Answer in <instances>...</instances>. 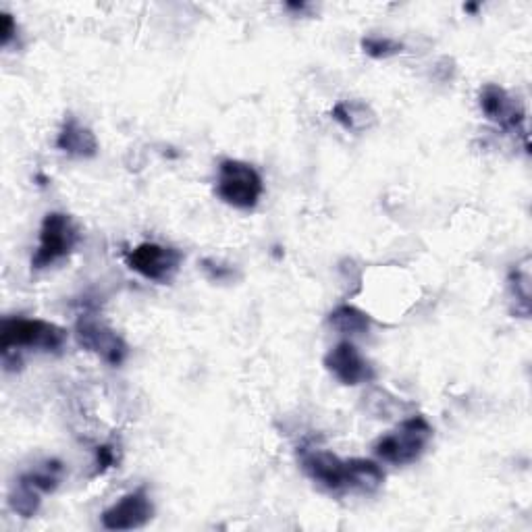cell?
Wrapping results in <instances>:
<instances>
[{
	"label": "cell",
	"instance_id": "6da1fadb",
	"mask_svg": "<svg viewBox=\"0 0 532 532\" xmlns=\"http://www.w3.org/2000/svg\"><path fill=\"white\" fill-rule=\"evenodd\" d=\"M67 341V331L55 323L42 321V318H5L0 329V352H3V364L11 370L13 360L21 364L19 350H38V352H61Z\"/></svg>",
	"mask_w": 532,
	"mask_h": 532
},
{
	"label": "cell",
	"instance_id": "7a4b0ae2",
	"mask_svg": "<svg viewBox=\"0 0 532 532\" xmlns=\"http://www.w3.org/2000/svg\"><path fill=\"white\" fill-rule=\"evenodd\" d=\"M433 439V427L424 416H412L399 424L397 429L389 431L387 435L379 437L372 445L377 458L393 464V466H406L416 460L427 451L429 443Z\"/></svg>",
	"mask_w": 532,
	"mask_h": 532
},
{
	"label": "cell",
	"instance_id": "3957f363",
	"mask_svg": "<svg viewBox=\"0 0 532 532\" xmlns=\"http://www.w3.org/2000/svg\"><path fill=\"white\" fill-rule=\"evenodd\" d=\"M217 194L225 204L237 210H252L264 194V181L252 165L227 158L219 167Z\"/></svg>",
	"mask_w": 532,
	"mask_h": 532
},
{
	"label": "cell",
	"instance_id": "277c9868",
	"mask_svg": "<svg viewBox=\"0 0 532 532\" xmlns=\"http://www.w3.org/2000/svg\"><path fill=\"white\" fill-rule=\"evenodd\" d=\"M79 244V229L65 212H48L40 227V242L32 258L36 271L65 260Z\"/></svg>",
	"mask_w": 532,
	"mask_h": 532
},
{
	"label": "cell",
	"instance_id": "5b68a950",
	"mask_svg": "<svg viewBox=\"0 0 532 532\" xmlns=\"http://www.w3.org/2000/svg\"><path fill=\"white\" fill-rule=\"evenodd\" d=\"M77 343L111 366H121L129 354L123 337L94 314H82L75 323Z\"/></svg>",
	"mask_w": 532,
	"mask_h": 532
},
{
	"label": "cell",
	"instance_id": "8992f818",
	"mask_svg": "<svg viewBox=\"0 0 532 532\" xmlns=\"http://www.w3.org/2000/svg\"><path fill=\"white\" fill-rule=\"evenodd\" d=\"M125 260L133 273L142 275L148 281L165 285L171 283L179 273L183 254L171 246L144 242L133 248Z\"/></svg>",
	"mask_w": 532,
	"mask_h": 532
},
{
	"label": "cell",
	"instance_id": "52a82bcc",
	"mask_svg": "<svg viewBox=\"0 0 532 532\" xmlns=\"http://www.w3.org/2000/svg\"><path fill=\"white\" fill-rule=\"evenodd\" d=\"M300 464L310 481L325 491H352L350 460H341L327 449H302Z\"/></svg>",
	"mask_w": 532,
	"mask_h": 532
},
{
	"label": "cell",
	"instance_id": "ba28073f",
	"mask_svg": "<svg viewBox=\"0 0 532 532\" xmlns=\"http://www.w3.org/2000/svg\"><path fill=\"white\" fill-rule=\"evenodd\" d=\"M481 111L489 121L499 125L503 131H510L514 136H522L528 148V133H526V111L518 98H514L508 90H503L497 84H487L478 96Z\"/></svg>",
	"mask_w": 532,
	"mask_h": 532
},
{
	"label": "cell",
	"instance_id": "9c48e42d",
	"mask_svg": "<svg viewBox=\"0 0 532 532\" xmlns=\"http://www.w3.org/2000/svg\"><path fill=\"white\" fill-rule=\"evenodd\" d=\"M325 368L331 375L348 387L370 383L375 379V366H372L356 348L352 341H341L325 356Z\"/></svg>",
	"mask_w": 532,
	"mask_h": 532
},
{
	"label": "cell",
	"instance_id": "30bf717a",
	"mask_svg": "<svg viewBox=\"0 0 532 532\" xmlns=\"http://www.w3.org/2000/svg\"><path fill=\"white\" fill-rule=\"evenodd\" d=\"M154 516V505L146 489H136L123 495L109 510L102 512L106 530H136L146 526Z\"/></svg>",
	"mask_w": 532,
	"mask_h": 532
},
{
	"label": "cell",
	"instance_id": "8fae6325",
	"mask_svg": "<svg viewBox=\"0 0 532 532\" xmlns=\"http://www.w3.org/2000/svg\"><path fill=\"white\" fill-rule=\"evenodd\" d=\"M57 148L75 158H94L98 154V140L86 125L69 115L57 136Z\"/></svg>",
	"mask_w": 532,
	"mask_h": 532
},
{
	"label": "cell",
	"instance_id": "7c38bea8",
	"mask_svg": "<svg viewBox=\"0 0 532 532\" xmlns=\"http://www.w3.org/2000/svg\"><path fill=\"white\" fill-rule=\"evenodd\" d=\"M333 119L352 133H364L377 125V115L362 100H341L335 104Z\"/></svg>",
	"mask_w": 532,
	"mask_h": 532
},
{
	"label": "cell",
	"instance_id": "4fadbf2b",
	"mask_svg": "<svg viewBox=\"0 0 532 532\" xmlns=\"http://www.w3.org/2000/svg\"><path fill=\"white\" fill-rule=\"evenodd\" d=\"M350 481H352V491L356 493H377L383 487L385 474L372 460L364 458H354L350 460Z\"/></svg>",
	"mask_w": 532,
	"mask_h": 532
},
{
	"label": "cell",
	"instance_id": "5bb4252c",
	"mask_svg": "<svg viewBox=\"0 0 532 532\" xmlns=\"http://www.w3.org/2000/svg\"><path fill=\"white\" fill-rule=\"evenodd\" d=\"M329 325L345 335H362L370 329V316L356 306L343 304L329 314Z\"/></svg>",
	"mask_w": 532,
	"mask_h": 532
},
{
	"label": "cell",
	"instance_id": "9a60e30c",
	"mask_svg": "<svg viewBox=\"0 0 532 532\" xmlns=\"http://www.w3.org/2000/svg\"><path fill=\"white\" fill-rule=\"evenodd\" d=\"M61 476H63V464L59 460H48L40 468L23 474L21 481L28 483L42 495H46V493L57 491V487L61 485Z\"/></svg>",
	"mask_w": 532,
	"mask_h": 532
},
{
	"label": "cell",
	"instance_id": "2e32d148",
	"mask_svg": "<svg viewBox=\"0 0 532 532\" xmlns=\"http://www.w3.org/2000/svg\"><path fill=\"white\" fill-rule=\"evenodd\" d=\"M40 503H42V493L36 491L34 487H30L28 483H23L19 478L17 485L9 493L11 510L15 514H19L21 518H32L40 510Z\"/></svg>",
	"mask_w": 532,
	"mask_h": 532
},
{
	"label": "cell",
	"instance_id": "e0dca14e",
	"mask_svg": "<svg viewBox=\"0 0 532 532\" xmlns=\"http://www.w3.org/2000/svg\"><path fill=\"white\" fill-rule=\"evenodd\" d=\"M510 296L516 302V314L520 316H528L530 314V277L526 271H512L510 273Z\"/></svg>",
	"mask_w": 532,
	"mask_h": 532
},
{
	"label": "cell",
	"instance_id": "ac0fdd59",
	"mask_svg": "<svg viewBox=\"0 0 532 532\" xmlns=\"http://www.w3.org/2000/svg\"><path fill=\"white\" fill-rule=\"evenodd\" d=\"M362 50L372 59H389L404 50V44L387 36H368L362 40Z\"/></svg>",
	"mask_w": 532,
	"mask_h": 532
},
{
	"label": "cell",
	"instance_id": "d6986e66",
	"mask_svg": "<svg viewBox=\"0 0 532 532\" xmlns=\"http://www.w3.org/2000/svg\"><path fill=\"white\" fill-rule=\"evenodd\" d=\"M117 462L115 458V449L111 445H100L96 449V474H102L109 468H113Z\"/></svg>",
	"mask_w": 532,
	"mask_h": 532
},
{
	"label": "cell",
	"instance_id": "ffe728a7",
	"mask_svg": "<svg viewBox=\"0 0 532 532\" xmlns=\"http://www.w3.org/2000/svg\"><path fill=\"white\" fill-rule=\"evenodd\" d=\"M15 36H17V23L7 11H3L0 13V44L7 48Z\"/></svg>",
	"mask_w": 532,
	"mask_h": 532
},
{
	"label": "cell",
	"instance_id": "44dd1931",
	"mask_svg": "<svg viewBox=\"0 0 532 532\" xmlns=\"http://www.w3.org/2000/svg\"><path fill=\"white\" fill-rule=\"evenodd\" d=\"M202 269L206 271V275L212 279V281H225L233 275V269L231 266H221L217 260H204L202 262Z\"/></svg>",
	"mask_w": 532,
	"mask_h": 532
}]
</instances>
